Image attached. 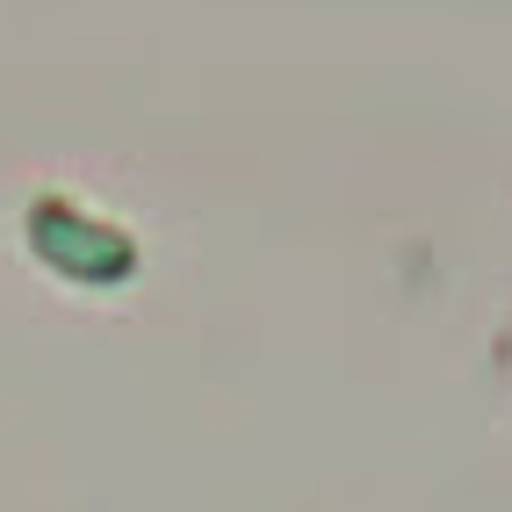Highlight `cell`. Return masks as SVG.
Here are the masks:
<instances>
[{
  "label": "cell",
  "instance_id": "cell-1",
  "mask_svg": "<svg viewBox=\"0 0 512 512\" xmlns=\"http://www.w3.org/2000/svg\"><path fill=\"white\" fill-rule=\"evenodd\" d=\"M22 238H29V260L51 267V275L73 282V289H116V282L138 275L130 231L109 224V217H94V210H80V202H65V195L29 202Z\"/></svg>",
  "mask_w": 512,
  "mask_h": 512
}]
</instances>
